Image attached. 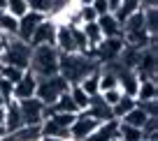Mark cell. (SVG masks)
I'll return each mask as SVG.
<instances>
[{
    "mask_svg": "<svg viewBox=\"0 0 158 141\" xmlns=\"http://www.w3.org/2000/svg\"><path fill=\"white\" fill-rule=\"evenodd\" d=\"M112 141H121V139H118V136H116V139H112Z\"/></svg>",
    "mask_w": 158,
    "mask_h": 141,
    "instance_id": "cell-42",
    "label": "cell"
},
{
    "mask_svg": "<svg viewBox=\"0 0 158 141\" xmlns=\"http://www.w3.org/2000/svg\"><path fill=\"white\" fill-rule=\"evenodd\" d=\"M70 83L65 81L60 74H54V76H44V79H37V86H35V97L42 100L44 104H54L56 100L68 92Z\"/></svg>",
    "mask_w": 158,
    "mask_h": 141,
    "instance_id": "cell-4",
    "label": "cell"
},
{
    "mask_svg": "<svg viewBox=\"0 0 158 141\" xmlns=\"http://www.w3.org/2000/svg\"><path fill=\"white\" fill-rule=\"evenodd\" d=\"M58 58H60V51L56 49L54 44H40V46H33L28 69L37 79L54 76V74H58Z\"/></svg>",
    "mask_w": 158,
    "mask_h": 141,
    "instance_id": "cell-2",
    "label": "cell"
},
{
    "mask_svg": "<svg viewBox=\"0 0 158 141\" xmlns=\"http://www.w3.org/2000/svg\"><path fill=\"white\" fill-rule=\"evenodd\" d=\"M30 51H33V46L28 42H23L19 37H7L5 46L0 49V65H14V67L28 69Z\"/></svg>",
    "mask_w": 158,
    "mask_h": 141,
    "instance_id": "cell-3",
    "label": "cell"
},
{
    "mask_svg": "<svg viewBox=\"0 0 158 141\" xmlns=\"http://www.w3.org/2000/svg\"><path fill=\"white\" fill-rule=\"evenodd\" d=\"M95 127H98V120L93 116H89L86 111H79L74 123L70 125V141H84Z\"/></svg>",
    "mask_w": 158,
    "mask_h": 141,
    "instance_id": "cell-7",
    "label": "cell"
},
{
    "mask_svg": "<svg viewBox=\"0 0 158 141\" xmlns=\"http://www.w3.org/2000/svg\"><path fill=\"white\" fill-rule=\"evenodd\" d=\"M16 102H19L21 116H23V125H42V120H44V116H42L44 102L42 100H37L33 95V97H26V100H16Z\"/></svg>",
    "mask_w": 158,
    "mask_h": 141,
    "instance_id": "cell-6",
    "label": "cell"
},
{
    "mask_svg": "<svg viewBox=\"0 0 158 141\" xmlns=\"http://www.w3.org/2000/svg\"><path fill=\"white\" fill-rule=\"evenodd\" d=\"M137 104L144 109V113H147V116H156V113H158V97L147 100V102H137Z\"/></svg>",
    "mask_w": 158,
    "mask_h": 141,
    "instance_id": "cell-32",
    "label": "cell"
},
{
    "mask_svg": "<svg viewBox=\"0 0 158 141\" xmlns=\"http://www.w3.org/2000/svg\"><path fill=\"white\" fill-rule=\"evenodd\" d=\"M12 92H14V83H10L7 79L0 76V95L5 97V102H10V100H12Z\"/></svg>",
    "mask_w": 158,
    "mask_h": 141,
    "instance_id": "cell-31",
    "label": "cell"
},
{
    "mask_svg": "<svg viewBox=\"0 0 158 141\" xmlns=\"http://www.w3.org/2000/svg\"><path fill=\"white\" fill-rule=\"evenodd\" d=\"M156 95H158L156 79H139L137 90H135V100L137 102H147V100H153Z\"/></svg>",
    "mask_w": 158,
    "mask_h": 141,
    "instance_id": "cell-16",
    "label": "cell"
},
{
    "mask_svg": "<svg viewBox=\"0 0 158 141\" xmlns=\"http://www.w3.org/2000/svg\"><path fill=\"white\" fill-rule=\"evenodd\" d=\"M44 19H47L44 14H40V12L28 10V12H26V14L19 19V25H16V37H19V39H23V42H30V37H33L35 28H37V25L42 23Z\"/></svg>",
    "mask_w": 158,
    "mask_h": 141,
    "instance_id": "cell-8",
    "label": "cell"
},
{
    "mask_svg": "<svg viewBox=\"0 0 158 141\" xmlns=\"http://www.w3.org/2000/svg\"><path fill=\"white\" fill-rule=\"evenodd\" d=\"M54 46L60 53H74V51H77V42H74V37H72V25H58V28H56Z\"/></svg>",
    "mask_w": 158,
    "mask_h": 141,
    "instance_id": "cell-12",
    "label": "cell"
},
{
    "mask_svg": "<svg viewBox=\"0 0 158 141\" xmlns=\"http://www.w3.org/2000/svg\"><path fill=\"white\" fill-rule=\"evenodd\" d=\"M5 104H7V102H5V97H2V95H0V107H5Z\"/></svg>",
    "mask_w": 158,
    "mask_h": 141,
    "instance_id": "cell-40",
    "label": "cell"
},
{
    "mask_svg": "<svg viewBox=\"0 0 158 141\" xmlns=\"http://www.w3.org/2000/svg\"><path fill=\"white\" fill-rule=\"evenodd\" d=\"M142 16H144L147 33L156 35V30H158V7H142Z\"/></svg>",
    "mask_w": 158,
    "mask_h": 141,
    "instance_id": "cell-23",
    "label": "cell"
},
{
    "mask_svg": "<svg viewBox=\"0 0 158 141\" xmlns=\"http://www.w3.org/2000/svg\"><path fill=\"white\" fill-rule=\"evenodd\" d=\"M79 86H81V90H84L89 97H91V95H98V92H100V67L93 69L89 76L81 79V81H79Z\"/></svg>",
    "mask_w": 158,
    "mask_h": 141,
    "instance_id": "cell-18",
    "label": "cell"
},
{
    "mask_svg": "<svg viewBox=\"0 0 158 141\" xmlns=\"http://www.w3.org/2000/svg\"><path fill=\"white\" fill-rule=\"evenodd\" d=\"M56 28L58 25L54 23V21L47 16L42 23L35 28V33H33V37H30V46H40V44H54L56 42Z\"/></svg>",
    "mask_w": 158,
    "mask_h": 141,
    "instance_id": "cell-9",
    "label": "cell"
},
{
    "mask_svg": "<svg viewBox=\"0 0 158 141\" xmlns=\"http://www.w3.org/2000/svg\"><path fill=\"white\" fill-rule=\"evenodd\" d=\"M2 125H5L7 134H10V132H16L21 125H23V116H21L19 102H16L14 97L5 104V120H2Z\"/></svg>",
    "mask_w": 158,
    "mask_h": 141,
    "instance_id": "cell-13",
    "label": "cell"
},
{
    "mask_svg": "<svg viewBox=\"0 0 158 141\" xmlns=\"http://www.w3.org/2000/svg\"><path fill=\"white\" fill-rule=\"evenodd\" d=\"M139 141H147V139H139Z\"/></svg>",
    "mask_w": 158,
    "mask_h": 141,
    "instance_id": "cell-44",
    "label": "cell"
},
{
    "mask_svg": "<svg viewBox=\"0 0 158 141\" xmlns=\"http://www.w3.org/2000/svg\"><path fill=\"white\" fill-rule=\"evenodd\" d=\"M23 72H26V69L14 67V65H0V76H2V79H7L10 83H16L21 76H23Z\"/></svg>",
    "mask_w": 158,
    "mask_h": 141,
    "instance_id": "cell-28",
    "label": "cell"
},
{
    "mask_svg": "<svg viewBox=\"0 0 158 141\" xmlns=\"http://www.w3.org/2000/svg\"><path fill=\"white\" fill-rule=\"evenodd\" d=\"M107 5H109V12H114L118 5H121V0H107Z\"/></svg>",
    "mask_w": 158,
    "mask_h": 141,
    "instance_id": "cell-34",
    "label": "cell"
},
{
    "mask_svg": "<svg viewBox=\"0 0 158 141\" xmlns=\"http://www.w3.org/2000/svg\"><path fill=\"white\" fill-rule=\"evenodd\" d=\"M135 104H137V100H135V97H130V95H126V92H123V95H121V100H118V102L112 107L114 118H116V120H118V118H123L126 113H128L130 109L135 107Z\"/></svg>",
    "mask_w": 158,
    "mask_h": 141,
    "instance_id": "cell-22",
    "label": "cell"
},
{
    "mask_svg": "<svg viewBox=\"0 0 158 141\" xmlns=\"http://www.w3.org/2000/svg\"><path fill=\"white\" fill-rule=\"evenodd\" d=\"M116 125H118L116 118L98 123V127H95L84 141H112V139H116Z\"/></svg>",
    "mask_w": 158,
    "mask_h": 141,
    "instance_id": "cell-15",
    "label": "cell"
},
{
    "mask_svg": "<svg viewBox=\"0 0 158 141\" xmlns=\"http://www.w3.org/2000/svg\"><path fill=\"white\" fill-rule=\"evenodd\" d=\"M95 23H98L100 33H102V37H123V25L118 23V19L109 12V14H102L95 19Z\"/></svg>",
    "mask_w": 158,
    "mask_h": 141,
    "instance_id": "cell-14",
    "label": "cell"
},
{
    "mask_svg": "<svg viewBox=\"0 0 158 141\" xmlns=\"http://www.w3.org/2000/svg\"><path fill=\"white\" fill-rule=\"evenodd\" d=\"M5 12L12 14L14 19H21V16L28 12V0H7L5 2Z\"/></svg>",
    "mask_w": 158,
    "mask_h": 141,
    "instance_id": "cell-27",
    "label": "cell"
},
{
    "mask_svg": "<svg viewBox=\"0 0 158 141\" xmlns=\"http://www.w3.org/2000/svg\"><path fill=\"white\" fill-rule=\"evenodd\" d=\"M91 7L95 10V14H98V16L109 14V5H107V0H93V2H91Z\"/></svg>",
    "mask_w": 158,
    "mask_h": 141,
    "instance_id": "cell-33",
    "label": "cell"
},
{
    "mask_svg": "<svg viewBox=\"0 0 158 141\" xmlns=\"http://www.w3.org/2000/svg\"><path fill=\"white\" fill-rule=\"evenodd\" d=\"M123 51V37H102V42L93 49V58L98 65H105L109 60H116Z\"/></svg>",
    "mask_w": 158,
    "mask_h": 141,
    "instance_id": "cell-5",
    "label": "cell"
},
{
    "mask_svg": "<svg viewBox=\"0 0 158 141\" xmlns=\"http://www.w3.org/2000/svg\"><path fill=\"white\" fill-rule=\"evenodd\" d=\"M116 136L121 141H139V139H142V130H139V127H133V125H126V123L118 120Z\"/></svg>",
    "mask_w": 158,
    "mask_h": 141,
    "instance_id": "cell-21",
    "label": "cell"
},
{
    "mask_svg": "<svg viewBox=\"0 0 158 141\" xmlns=\"http://www.w3.org/2000/svg\"><path fill=\"white\" fill-rule=\"evenodd\" d=\"M100 65L95 63L93 56H86V53H60L58 58V74L65 79V81L72 86V83H79L84 76H89L93 69H98Z\"/></svg>",
    "mask_w": 158,
    "mask_h": 141,
    "instance_id": "cell-1",
    "label": "cell"
},
{
    "mask_svg": "<svg viewBox=\"0 0 158 141\" xmlns=\"http://www.w3.org/2000/svg\"><path fill=\"white\" fill-rule=\"evenodd\" d=\"M5 136H7V130H5V125H0V141L5 139Z\"/></svg>",
    "mask_w": 158,
    "mask_h": 141,
    "instance_id": "cell-38",
    "label": "cell"
},
{
    "mask_svg": "<svg viewBox=\"0 0 158 141\" xmlns=\"http://www.w3.org/2000/svg\"><path fill=\"white\" fill-rule=\"evenodd\" d=\"M74 2H77L79 7H84V5H91V2H93V0H74Z\"/></svg>",
    "mask_w": 158,
    "mask_h": 141,
    "instance_id": "cell-37",
    "label": "cell"
},
{
    "mask_svg": "<svg viewBox=\"0 0 158 141\" xmlns=\"http://www.w3.org/2000/svg\"><path fill=\"white\" fill-rule=\"evenodd\" d=\"M2 120H5V107H0V125H2Z\"/></svg>",
    "mask_w": 158,
    "mask_h": 141,
    "instance_id": "cell-39",
    "label": "cell"
},
{
    "mask_svg": "<svg viewBox=\"0 0 158 141\" xmlns=\"http://www.w3.org/2000/svg\"><path fill=\"white\" fill-rule=\"evenodd\" d=\"M2 12H5V10H0V16H2Z\"/></svg>",
    "mask_w": 158,
    "mask_h": 141,
    "instance_id": "cell-43",
    "label": "cell"
},
{
    "mask_svg": "<svg viewBox=\"0 0 158 141\" xmlns=\"http://www.w3.org/2000/svg\"><path fill=\"white\" fill-rule=\"evenodd\" d=\"M35 86H37V76H35L30 69H26L23 76L14 83V92H12V97H14V100L33 97V95H35Z\"/></svg>",
    "mask_w": 158,
    "mask_h": 141,
    "instance_id": "cell-11",
    "label": "cell"
},
{
    "mask_svg": "<svg viewBox=\"0 0 158 141\" xmlns=\"http://www.w3.org/2000/svg\"><path fill=\"white\" fill-rule=\"evenodd\" d=\"M70 97H72V102H74V107L79 109V111H84L86 107H89V95H86L84 90H81V86H79V83H72V86H70Z\"/></svg>",
    "mask_w": 158,
    "mask_h": 141,
    "instance_id": "cell-25",
    "label": "cell"
},
{
    "mask_svg": "<svg viewBox=\"0 0 158 141\" xmlns=\"http://www.w3.org/2000/svg\"><path fill=\"white\" fill-rule=\"evenodd\" d=\"M137 10H139V0H121V5H118L112 14L118 19V23H123V21L128 19L130 14H135Z\"/></svg>",
    "mask_w": 158,
    "mask_h": 141,
    "instance_id": "cell-19",
    "label": "cell"
},
{
    "mask_svg": "<svg viewBox=\"0 0 158 141\" xmlns=\"http://www.w3.org/2000/svg\"><path fill=\"white\" fill-rule=\"evenodd\" d=\"M147 118H149V116L144 113V109L139 107V104H135V107L130 109V111L126 113L123 118H118V120H121V123H126V125H133V127H142Z\"/></svg>",
    "mask_w": 158,
    "mask_h": 141,
    "instance_id": "cell-20",
    "label": "cell"
},
{
    "mask_svg": "<svg viewBox=\"0 0 158 141\" xmlns=\"http://www.w3.org/2000/svg\"><path fill=\"white\" fill-rule=\"evenodd\" d=\"M89 116H93L98 123H102V120H112L114 118V113H112V107H109L107 102L102 100V95H91V100H89V107L84 109Z\"/></svg>",
    "mask_w": 158,
    "mask_h": 141,
    "instance_id": "cell-10",
    "label": "cell"
},
{
    "mask_svg": "<svg viewBox=\"0 0 158 141\" xmlns=\"http://www.w3.org/2000/svg\"><path fill=\"white\" fill-rule=\"evenodd\" d=\"M95 19H98V14H95V10L91 5L79 7V21H81V23H93Z\"/></svg>",
    "mask_w": 158,
    "mask_h": 141,
    "instance_id": "cell-30",
    "label": "cell"
},
{
    "mask_svg": "<svg viewBox=\"0 0 158 141\" xmlns=\"http://www.w3.org/2000/svg\"><path fill=\"white\" fill-rule=\"evenodd\" d=\"M79 28H81V33H84L86 42H89V46H91V53H93V49L102 42V33H100L98 23H95V21H93V23H81Z\"/></svg>",
    "mask_w": 158,
    "mask_h": 141,
    "instance_id": "cell-17",
    "label": "cell"
},
{
    "mask_svg": "<svg viewBox=\"0 0 158 141\" xmlns=\"http://www.w3.org/2000/svg\"><path fill=\"white\" fill-rule=\"evenodd\" d=\"M16 25H19V19H14L12 14L2 12V16H0V35H5V37H16Z\"/></svg>",
    "mask_w": 158,
    "mask_h": 141,
    "instance_id": "cell-24",
    "label": "cell"
},
{
    "mask_svg": "<svg viewBox=\"0 0 158 141\" xmlns=\"http://www.w3.org/2000/svg\"><path fill=\"white\" fill-rule=\"evenodd\" d=\"M139 7H156V0H139Z\"/></svg>",
    "mask_w": 158,
    "mask_h": 141,
    "instance_id": "cell-35",
    "label": "cell"
},
{
    "mask_svg": "<svg viewBox=\"0 0 158 141\" xmlns=\"http://www.w3.org/2000/svg\"><path fill=\"white\" fill-rule=\"evenodd\" d=\"M40 141H65V139H58V136H40Z\"/></svg>",
    "mask_w": 158,
    "mask_h": 141,
    "instance_id": "cell-36",
    "label": "cell"
},
{
    "mask_svg": "<svg viewBox=\"0 0 158 141\" xmlns=\"http://www.w3.org/2000/svg\"><path fill=\"white\" fill-rule=\"evenodd\" d=\"M139 130H142V139H147V141H158V118H156V116H149Z\"/></svg>",
    "mask_w": 158,
    "mask_h": 141,
    "instance_id": "cell-26",
    "label": "cell"
},
{
    "mask_svg": "<svg viewBox=\"0 0 158 141\" xmlns=\"http://www.w3.org/2000/svg\"><path fill=\"white\" fill-rule=\"evenodd\" d=\"M100 95H102V100L105 102L109 104V107H114V104L118 102V100H121V95H123V90H121V88H109V90H105V92H100Z\"/></svg>",
    "mask_w": 158,
    "mask_h": 141,
    "instance_id": "cell-29",
    "label": "cell"
},
{
    "mask_svg": "<svg viewBox=\"0 0 158 141\" xmlns=\"http://www.w3.org/2000/svg\"><path fill=\"white\" fill-rule=\"evenodd\" d=\"M5 2H7V0H0V10H5Z\"/></svg>",
    "mask_w": 158,
    "mask_h": 141,
    "instance_id": "cell-41",
    "label": "cell"
}]
</instances>
